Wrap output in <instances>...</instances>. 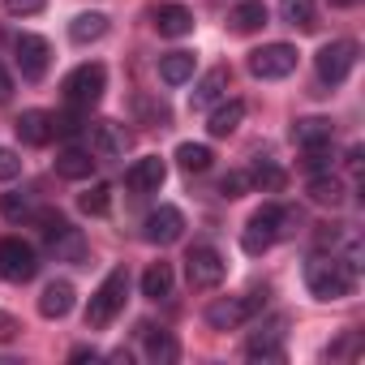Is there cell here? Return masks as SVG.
Here are the masks:
<instances>
[{"instance_id":"obj_1","label":"cell","mask_w":365,"mask_h":365,"mask_svg":"<svg viewBox=\"0 0 365 365\" xmlns=\"http://www.w3.org/2000/svg\"><path fill=\"white\" fill-rule=\"evenodd\" d=\"M356 284V271L339 258V254H314L305 262V288L318 301H344Z\"/></svg>"},{"instance_id":"obj_2","label":"cell","mask_w":365,"mask_h":365,"mask_svg":"<svg viewBox=\"0 0 365 365\" xmlns=\"http://www.w3.org/2000/svg\"><path fill=\"white\" fill-rule=\"evenodd\" d=\"M125 297H129V271H125V267H112V271L103 275V284L95 288L91 305H86V327H91V331L112 327V318L125 309Z\"/></svg>"},{"instance_id":"obj_3","label":"cell","mask_w":365,"mask_h":365,"mask_svg":"<svg viewBox=\"0 0 365 365\" xmlns=\"http://www.w3.org/2000/svg\"><path fill=\"white\" fill-rule=\"evenodd\" d=\"M288 211L284 207H275V202H267V207H258L254 215H250V224H245V232H241V250L250 254V258H262L288 228Z\"/></svg>"},{"instance_id":"obj_4","label":"cell","mask_w":365,"mask_h":365,"mask_svg":"<svg viewBox=\"0 0 365 365\" xmlns=\"http://www.w3.org/2000/svg\"><path fill=\"white\" fill-rule=\"evenodd\" d=\"M39 224H43V237H48V250L56 254V262H82V258H86V237H82V228H73L65 215L43 211Z\"/></svg>"},{"instance_id":"obj_5","label":"cell","mask_w":365,"mask_h":365,"mask_svg":"<svg viewBox=\"0 0 365 365\" xmlns=\"http://www.w3.org/2000/svg\"><path fill=\"white\" fill-rule=\"evenodd\" d=\"M108 91V69L103 65H78L69 78H65V103L78 108V112H91Z\"/></svg>"},{"instance_id":"obj_6","label":"cell","mask_w":365,"mask_h":365,"mask_svg":"<svg viewBox=\"0 0 365 365\" xmlns=\"http://www.w3.org/2000/svg\"><path fill=\"white\" fill-rule=\"evenodd\" d=\"M224 275H228V262H224V254L215 245H194L185 254V279H190V288L211 292V288L224 284Z\"/></svg>"},{"instance_id":"obj_7","label":"cell","mask_w":365,"mask_h":365,"mask_svg":"<svg viewBox=\"0 0 365 365\" xmlns=\"http://www.w3.org/2000/svg\"><path fill=\"white\" fill-rule=\"evenodd\" d=\"M267 305V292H250V297H215L207 305V327L215 331H237L245 318H254Z\"/></svg>"},{"instance_id":"obj_8","label":"cell","mask_w":365,"mask_h":365,"mask_svg":"<svg viewBox=\"0 0 365 365\" xmlns=\"http://www.w3.org/2000/svg\"><path fill=\"white\" fill-rule=\"evenodd\" d=\"M39 275V254L35 245H26L22 237H0V279L9 284H26Z\"/></svg>"},{"instance_id":"obj_9","label":"cell","mask_w":365,"mask_h":365,"mask_svg":"<svg viewBox=\"0 0 365 365\" xmlns=\"http://www.w3.org/2000/svg\"><path fill=\"white\" fill-rule=\"evenodd\" d=\"M314 69H318V82H322V86H339V82L356 69V43H348V39L322 43L318 56H314Z\"/></svg>"},{"instance_id":"obj_10","label":"cell","mask_w":365,"mask_h":365,"mask_svg":"<svg viewBox=\"0 0 365 365\" xmlns=\"http://www.w3.org/2000/svg\"><path fill=\"white\" fill-rule=\"evenodd\" d=\"M297 69V48L292 43H267L258 52H250V73L262 82H279Z\"/></svg>"},{"instance_id":"obj_11","label":"cell","mask_w":365,"mask_h":365,"mask_svg":"<svg viewBox=\"0 0 365 365\" xmlns=\"http://www.w3.org/2000/svg\"><path fill=\"white\" fill-rule=\"evenodd\" d=\"M14 61H18L26 82H39L48 73V65H52V48H48L43 35H18L14 39Z\"/></svg>"},{"instance_id":"obj_12","label":"cell","mask_w":365,"mask_h":365,"mask_svg":"<svg viewBox=\"0 0 365 365\" xmlns=\"http://www.w3.org/2000/svg\"><path fill=\"white\" fill-rule=\"evenodd\" d=\"M133 146V133L120 120H95L91 125V155L95 159H120Z\"/></svg>"},{"instance_id":"obj_13","label":"cell","mask_w":365,"mask_h":365,"mask_svg":"<svg viewBox=\"0 0 365 365\" xmlns=\"http://www.w3.org/2000/svg\"><path fill=\"white\" fill-rule=\"evenodd\" d=\"M180 232H185V215H180L176 207H159L142 224V237L150 245H172V241H180Z\"/></svg>"},{"instance_id":"obj_14","label":"cell","mask_w":365,"mask_h":365,"mask_svg":"<svg viewBox=\"0 0 365 365\" xmlns=\"http://www.w3.org/2000/svg\"><path fill=\"white\" fill-rule=\"evenodd\" d=\"M228 86H232V69L228 65H215V69H207L198 82H194V95H190V108H211V103H220L224 95H228Z\"/></svg>"},{"instance_id":"obj_15","label":"cell","mask_w":365,"mask_h":365,"mask_svg":"<svg viewBox=\"0 0 365 365\" xmlns=\"http://www.w3.org/2000/svg\"><path fill=\"white\" fill-rule=\"evenodd\" d=\"M245 356H250V361H279V356H284V318L258 327V331L250 335V344H245Z\"/></svg>"},{"instance_id":"obj_16","label":"cell","mask_w":365,"mask_h":365,"mask_svg":"<svg viewBox=\"0 0 365 365\" xmlns=\"http://www.w3.org/2000/svg\"><path fill=\"white\" fill-rule=\"evenodd\" d=\"M163 180H168V163H163L159 155H146V159H138V163L125 172V185H129L133 194H155Z\"/></svg>"},{"instance_id":"obj_17","label":"cell","mask_w":365,"mask_h":365,"mask_svg":"<svg viewBox=\"0 0 365 365\" xmlns=\"http://www.w3.org/2000/svg\"><path fill=\"white\" fill-rule=\"evenodd\" d=\"M18 138L26 142V146H48L52 138H56V116L52 112H43V108H31V112H22L18 116Z\"/></svg>"},{"instance_id":"obj_18","label":"cell","mask_w":365,"mask_h":365,"mask_svg":"<svg viewBox=\"0 0 365 365\" xmlns=\"http://www.w3.org/2000/svg\"><path fill=\"white\" fill-rule=\"evenodd\" d=\"M331 138H335V125H331L327 116H305V120H297V125H292V142H297L301 150L331 146Z\"/></svg>"},{"instance_id":"obj_19","label":"cell","mask_w":365,"mask_h":365,"mask_svg":"<svg viewBox=\"0 0 365 365\" xmlns=\"http://www.w3.org/2000/svg\"><path fill=\"white\" fill-rule=\"evenodd\" d=\"M155 31H159L163 39H185V35L194 31V14H190L185 5H159Z\"/></svg>"},{"instance_id":"obj_20","label":"cell","mask_w":365,"mask_h":365,"mask_svg":"<svg viewBox=\"0 0 365 365\" xmlns=\"http://www.w3.org/2000/svg\"><path fill=\"white\" fill-rule=\"evenodd\" d=\"M95 163H99V159H91L86 146H65V150L56 155V172H61L65 180H91V176H95Z\"/></svg>"},{"instance_id":"obj_21","label":"cell","mask_w":365,"mask_h":365,"mask_svg":"<svg viewBox=\"0 0 365 365\" xmlns=\"http://www.w3.org/2000/svg\"><path fill=\"white\" fill-rule=\"evenodd\" d=\"M73 309V284L69 279H52L43 292H39V314L43 318H65Z\"/></svg>"},{"instance_id":"obj_22","label":"cell","mask_w":365,"mask_h":365,"mask_svg":"<svg viewBox=\"0 0 365 365\" xmlns=\"http://www.w3.org/2000/svg\"><path fill=\"white\" fill-rule=\"evenodd\" d=\"M241 120H245V103H241V99H228V103H220V108L211 112L207 129H211V138H228V133L241 129Z\"/></svg>"},{"instance_id":"obj_23","label":"cell","mask_w":365,"mask_h":365,"mask_svg":"<svg viewBox=\"0 0 365 365\" xmlns=\"http://www.w3.org/2000/svg\"><path fill=\"white\" fill-rule=\"evenodd\" d=\"M228 26H232L237 35L262 31V26H267V5H262V0H245V5H237V9L228 14Z\"/></svg>"},{"instance_id":"obj_24","label":"cell","mask_w":365,"mask_h":365,"mask_svg":"<svg viewBox=\"0 0 365 365\" xmlns=\"http://www.w3.org/2000/svg\"><path fill=\"white\" fill-rule=\"evenodd\" d=\"M159 78L168 86H185L194 78V52H168V56H159Z\"/></svg>"},{"instance_id":"obj_25","label":"cell","mask_w":365,"mask_h":365,"mask_svg":"<svg viewBox=\"0 0 365 365\" xmlns=\"http://www.w3.org/2000/svg\"><path fill=\"white\" fill-rule=\"evenodd\" d=\"M172 267L168 262H150L146 267V275H142V297H150V301H168L172 297Z\"/></svg>"},{"instance_id":"obj_26","label":"cell","mask_w":365,"mask_h":365,"mask_svg":"<svg viewBox=\"0 0 365 365\" xmlns=\"http://www.w3.org/2000/svg\"><path fill=\"white\" fill-rule=\"evenodd\" d=\"M146 331V361H155V365H172L176 356H180V344L168 335V331H155V327H142Z\"/></svg>"},{"instance_id":"obj_27","label":"cell","mask_w":365,"mask_h":365,"mask_svg":"<svg viewBox=\"0 0 365 365\" xmlns=\"http://www.w3.org/2000/svg\"><path fill=\"white\" fill-rule=\"evenodd\" d=\"M309 202H318V207H339V202H344V180L331 176V172H318V176L309 180Z\"/></svg>"},{"instance_id":"obj_28","label":"cell","mask_w":365,"mask_h":365,"mask_svg":"<svg viewBox=\"0 0 365 365\" xmlns=\"http://www.w3.org/2000/svg\"><path fill=\"white\" fill-rule=\"evenodd\" d=\"M103 35H108V18L103 14H78L69 22V39L73 43H99Z\"/></svg>"},{"instance_id":"obj_29","label":"cell","mask_w":365,"mask_h":365,"mask_svg":"<svg viewBox=\"0 0 365 365\" xmlns=\"http://www.w3.org/2000/svg\"><path fill=\"white\" fill-rule=\"evenodd\" d=\"M211 146H202V142H180L176 146V163L185 168V172H207L211 168Z\"/></svg>"},{"instance_id":"obj_30","label":"cell","mask_w":365,"mask_h":365,"mask_svg":"<svg viewBox=\"0 0 365 365\" xmlns=\"http://www.w3.org/2000/svg\"><path fill=\"white\" fill-rule=\"evenodd\" d=\"M78 207L86 211V215H108L112 211V185H103V180H95V185L78 198Z\"/></svg>"},{"instance_id":"obj_31","label":"cell","mask_w":365,"mask_h":365,"mask_svg":"<svg viewBox=\"0 0 365 365\" xmlns=\"http://www.w3.org/2000/svg\"><path fill=\"white\" fill-rule=\"evenodd\" d=\"M279 14H284L288 26L309 31V26H314V0H279Z\"/></svg>"},{"instance_id":"obj_32","label":"cell","mask_w":365,"mask_h":365,"mask_svg":"<svg viewBox=\"0 0 365 365\" xmlns=\"http://www.w3.org/2000/svg\"><path fill=\"white\" fill-rule=\"evenodd\" d=\"M133 108H138V116H142L146 125H159V129H163V125L172 120V112H168V103H163V99H146V95H138V99H133Z\"/></svg>"},{"instance_id":"obj_33","label":"cell","mask_w":365,"mask_h":365,"mask_svg":"<svg viewBox=\"0 0 365 365\" xmlns=\"http://www.w3.org/2000/svg\"><path fill=\"white\" fill-rule=\"evenodd\" d=\"M250 185H262V190H279L284 185V172L271 163V159H258L254 172H250Z\"/></svg>"},{"instance_id":"obj_34","label":"cell","mask_w":365,"mask_h":365,"mask_svg":"<svg viewBox=\"0 0 365 365\" xmlns=\"http://www.w3.org/2000/svg\"><path fill=\"white\" fill-rule=\"evenodd\" d=\"M0 215H5V220H26L31 215V198L26 194H0Z\"/></svg>"},{"instance_id":"obj_35","label":"cell","mask_w":365,"mask_h":365,"mask_svg":"<svg viewBox=\"0 0 365 365\" xmlns=\"http://www.w3.org/2000/svg\"><path fill=\"white\" fill-rule=\"evenodd\" d=\"M245 190H250V172H228V176L220 180V194H224V198H241Z\"/></svg>"},{"instance_id":"obj_36","label":"cell","mask_w":365,"mask_h":365,"mask_svg":"<svg viewBox=\"0 0 365 365\" xmlns=\"http://www.w3.org/2000/svg\"><path fill=\"white\" fill-rule=\"evenodd\" d=\"M309 172H331L335 168V155L327 150V146H314V150H305V159H301Z\"/></svg>"},{"instance_id":"obj_37","label":"cell","mask_w":365,"mask_h":365,"mask_svg":"<svg viewBox=\"0 0 365 365\" xmlns=\"http://www.w3.org/2000/svg\"><path fill=\"white\" fill-rule=\"evenodd\" d=\"M14 176H22V159H18V150L0 146V180H14Z\"/></svg>"},{"instance_id":"obj_38","label":"cell","mask_w":365,"mask_h":365,"mask_svg":"<svg viewBox=\"0 0 365 365\" xmlns=\"http://www.w3.org/2000/svg\"><path fill=\"white\" fill-rule=\"evenodd\" d=\"M48 5V0H5V9L14 14V18H31V14H39Z\"/></svg>"},{"instance_id":"obj_39","label":"cell","mask_w":365,"mask_h":365,"mask_svg":"<svg viewBox=\"0 0 365 365\" xmlns=\"http://www.w3.org/2000/svg\"><path fill=\"white\" fill-rule=\"evenodd\" d=\"M356 344H361V335H356V331H348L339 344H331V348H327V356H348V352H356Z\"/></svg>"},{"instance_id":"obj_40","label":"cell","mask_w":365,"mask_h":365,"mask_svg":"<svg viewBox=\"0 0 365 365\" xmlns=\"http://www.w3.org/2000/svg\"><path fill=\"white\" fill-rule=\"evenodd\" d=\"M22 327H18V318L14 314H5V309H0V339H14Z\"/></svg>"},{"instance_id":"obj_41","label":"cell","mask_w":365,"mask_h":365,"mask_svg":"<svg viewBox=\"0 0 365 365\" xmlns=\"http://www.w3.org/2000/svg\"><path fill=\"white\" fill-rule=\"evenodd\" d=\"M9 99H14V73L0 65V103H9Z\"/></svg>"},{"instance_id":"obj_42","label":"cell","mask_w":365,"mask_h":365,"mask_svg":"<svg viewBox=\"0 0 365 365\" xmlns=\"http://www.w3.org/2000/svg\"><path fill=\"white\" fill-rule=\"evenodd\" d=\"M69 361H99V352H95V348H73Z\"/></svg>"},{"instance_id":"obj_43","label":"cell","mask_w":365,"mask_h":365,"mask_svg":"<svg viewBox=\"0 0 365 365\" xmlns=\"http://www.w3.org/2000/svg\"><path fill=\"white\" fill-rule=\"evenodd\" d=\"M331 5H339V9H348V5H356V0H331Z\"/></svg>"}]
</instances>
